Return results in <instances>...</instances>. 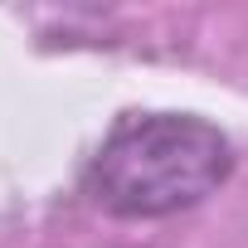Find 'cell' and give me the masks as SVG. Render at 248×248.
Wrapping results in <instances>:
<instances>
[{
    "label": "cell",
    "mask_w": 248,
    "mask_h": 248,
    "mask_svg": "<svg viewBox=\"0 0 248 248\" xmlns=\"http://www.w3.org/2000/svg\"><path fill=\"white\" fill-rule=\"evenodd\" d=\"M229 175V141L200 117H122L93 156L88 185L112 214H170Z\"/></svg>",
    "instance_id": "obj_1"
}]
</instances>
